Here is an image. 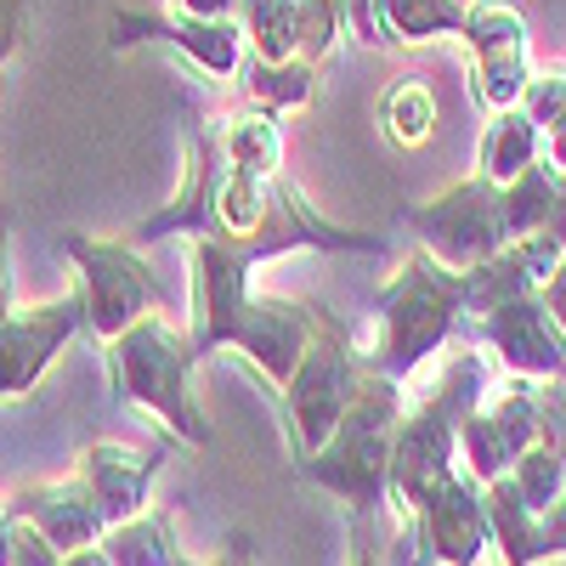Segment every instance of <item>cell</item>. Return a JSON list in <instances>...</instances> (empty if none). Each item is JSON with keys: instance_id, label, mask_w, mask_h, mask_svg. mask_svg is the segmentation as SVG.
Masks as SVG:
<instances>
[{"instance_id": "obj_1", "label": "cell", "mask_w": 566, "mask_h": 566, "mask_svg": "<svg viewBox=\"0 0 566 566\" xmlns=\"http://www.w3.org/2000/svg\"><path fill=\"white\" fill-rule=\"evenodd\" d=\"M255 261L221 239H193L187 244V283H193V352L199 363L216 352L250 357L272 386H283L306 357L317 335V301H283V295H255L250 290Z\"/></svg>"}, {"instance_id": "obj_2", "label": "cell", "mask_w": 566, "mask_h": 566, "mask_svg": "<svg viewBox=\"0 0 566 566\" xmlns=\"http://www.w3.org/2000/svg\"><path fill=\"white\" fill-rule=\"evenodd\" d=\"M397 424H402V380H391V374H380V368H363L357 397H352L346 419L335 424V437H328L317 453L295 459L301 482L323 488L352 515H374L380 504H391Z\"/></svg>"}, {"instance_id": "obj_3", "label": "cell", "mask_w": 566, "mask_h": 566, "mask_svg": "<svg viewBox=\"0 0 566 566\" xmlns=\"http://www.w3.org/2000/svg\"><path fill=\"white\" fill-rule=\"evenodd\" d=\"M193 335L176 328L165 312H148L136 317L125 335L108 340V380H114V397L142 408L148 419H159V431L181 448H210V424L187 391L193 380Z\"/></svg>"}, {"instance_id": "obj_4", "label": "cell", "mask_w": 566, "mask_h": 566, "mask_svg": "<svg viewBox=\"0 0 566 566\" xmlns=\"http://www.w3.org/2000/svg\"><path fill=\"white\" fill-rule=\"evenodd\" d=\"M374 312H380V340L363 357H368V368L391 374V380H408V374L431 352H442L459 335V323L470 317L464 290H459V266L437 261L424 244L408 250L397 277L374 295Z\"/></svg>"}, {"instance_id": "obj_5", "label": "cell", "mask_w": 566, "mask_h": 566, "mask_svg": "<svg viewBox=\"0 0 566 566\" xmlns=\"http://www.w3.org/2000/svg\"><path fill=\"white\" fill-rule=\"evenodd\" d=\"M488 397V368L476 352H459L442 380L424 391L413 408H402V424H397V448H391V504L402 515H413L424 504L448 470L459 464V424L470 408H482Z\"/></svg>"}, {"instance_id": "obj_6", "label": "cell", "mask_w": 566, "mask_h": 566, "mask_svg": "<svg viewBox=\"0 0 566 566\" xmlns=\"http://www.w3.org/2000/svg\"><path fill=\"white\" fill-rule=\"evenodd\" d=\"M368 357L352 346V328L335 317V312H317V335L306 346V357L295 363V374L277 386V402H283V431H290V448L295 459L317 453L335 424L346 419L352 397H357V380H363Z\"/></svg>"}, {"instance_id": "obj_7", "label": "cell", "mask_w": 566, "mask_h": 566, "mask_svg": "<svg viewBox=\"0 0 566 566\" xmlns=\"http://www.w3.org/2000/svg\"><path fill=\"white\" fill-rule=\"evenodd\" d=\"M63 255L74 266V283L85 290L91 312V340H114L136 317H148L165 306L159 277L148 272L142 250L130 239H91V232H63Z\"/></svg>"}, {"instance_id": "obj_8", "label": "cell", "mask_w": 566, "mask_h": 566, "mask_svg": "<svg viewBox=\"0 0 566 566\" xmlns=\"http://www.w3.org/2000/svg\"><path fill=\"white\" fill-rule=\"evenodd\" d=\"M413 239L431 250L437 261L448 266H476L488 255H499L510 244V221H504V181H493L488 170L453 181L448 193L424 199V205H408L402 210Z\"/></svg>"}, {"instance_id": "obj_9", "label": "cell", "mask_w": 566, "mask_h": 566, "mask_svg": "<svg viewBox=\"0 0 566 566\" xmlns=\"http://www.w3.org/2000/svg\"><path fill=\"white\" fill-rule=\"evenodd\" d=\"M80 335H91V312H85L80 283L63 290L57 301L12 306L7 317H0V402L29 397Z\"/></svg>"}, {"instance_id": "obj_10", "label": "cell", "mask_w": 566, "mask_h": 566, "mask_svg": "<svg viewBox=\"0 0 566 566\" xmlns=\"http://www.w3.org/2000/svg\"><path fill=\"white\" fill-rule=\"evenodd\" d=\"M459 40L470 45V97L488 114L522 103V91L533 80L522 0H470Z\"/></svg>"}, {"instance_id": "obj_11", "label": "cell", "mask_w": 566, "mask_h": 566, "mask_svg": "<svg viewBox=\"0 0 566 566\" xmlns=\"http://www.w3.org/2000/svg\"><path fill=\"white\" fill-rule=\"evenodd\" d=\"M136 45H170L193 69L216 80H239L244 74V23L239 18H193V12H136L119 7L108 12V52H136Z\"/></svg>"}, {"instance_id": "obj_12", "label": "cell", "mask_w": 566, "mask_h": 566, "mask_svg": "<svg viewBox=\"0 0 566 566\" xmlns=\"http://www.w3.org/2000/svg\"><path fill=\"white\" fill-rule=\"evenodd\" d=\"M419 549L437 566H476L482 549L493 544V515H488V482H476L464 464L424 493V504L408 515Z\"/></svg>"}, {"instance_id": "obj_13", "label": "cell", "mask_w": 566, "mask_h": 566, "mask_svg": "<svg viewBox=\"0 0 566 566\" xmlns=\"http://www.w3.org/2000/svg\"><path fill=\"white\" fill-rule=\"evenodd\" d=\"M476 340L510 374H527V380H555V374H566V328L555 323V312L544 306L538 290L476 317Z\"/></svg>"}, {"instance_id": "obj_14", "label": "cell", "mask_w": 566, "mask_h": 566, "mask_svg": "<svg viewBox=\"0 0 566 566\" xmlns=\"http://www.w3.org/2000/svg\"><path fill=\"white\" fill-rule=\"evenodd\" d=\"M566 244L555 239V232H533V239H510L499 255L476 261L459 272V290H464V312L470 317H488L493 306L515 301V295H533L544 290V277L560 266Z\"/></svg>"}, {"instance_id": "obj_15", "label": "cell", "mask_w": 566, "mask_h": 566, "mask_svg": "<svg viewBox=\"0 0 566 566\" xmlns=\"http://www.w3.org/2000/svg\"><path fill=\"white\" fill-rule=\"evenodd\" d=\"M170 459V442L165 448H130V442H85L74 453V470L91 482V493H97L108 527L125 522V515H142L154 504V476L159 464Z\"/></svg>"}, {"instance_id": "obj_16", "label": "cell", "mask_w": 566, "mask_h": 566, "mask_svg": "<svg viewBox=\"0 0 566 566\" xmlns=\"http://www.w3.org/2000/svg\"><path fill=\"white\" fill-rule=\"evenodd\" d=\"M7 510L23 515V522H34L63 555H69V549H85V544H103V533H108V515H103L97 493H91V482L80 476V470H69V476H52V482L18 488Z\"/></svg>"}, {"instance_id": "obj_17", "label": "cell", "mask_w": 566, "mask_h": 566, "mask_svg": "<svg viewBox=\"0 0 566 566\" xmlns=\"http://www.w3.org/2000/svg\"><path fill=\"white\" fill-rule=\"evenodd\" d=\"M533 159H544V125L522 103L488 114L482 148H476V170H488L493 181H510V176H522Z\"/></svg>"}, {"instance_id": "obj_18", "label": "cell", "mask_w": 566, "mask_h": 566, "mask_svg": "<svg viewBox=\"0 0 566 566\" xmlns=\"http://www.w3.org/2000/svg\"><path fill=\"white\" fill-rule=\"evenodd\" d=\"M103 549L114 566H181V533H176V515L170 510H142V515H125L103 533Z\"/></svg>"}, {"instance_id": "obj_19", "label": "cell", "mask_w": 566, "mask_h": 566, "mask_svg": "<svg viewBox=\"0 0 566 566\" xmlns=\"http://www.w3.org/2000/svg\"><path fill=\"white\" fill-rule=\"evenodd\" d=\"M221 136V154L232 170H250V176H277L283 170V125H277V108H239L232 119L216 125Z\"/></svg>"}, {"instance_id": "obj_20", "label": "cell", "mask_w": 566, "mask_h": 566, "mask_svg": "<svg viewBox=\"0 0 566 566\" xmlns=\"http://www.w3.org/2000/svg\"><path fill=\"white\" fill-rule=\"evenodd\" d=\"M464 7L470 0H374V18H380L386 45H419L437 34H459L464 29Z\"/></svg>"}, {"instance_id": "obj_21", "label": "cell", "mask_w": 566, "mask_h": 566, "mask_svg": "<svg viewBox=\"0 0 566 566\" xmlns=\"http://www.w3.org/2000/svg\"><path fill=\"white\" fill-rule=\"evenodd\" d=\"M244 97L261 103V108H306L317 97V63L306 57H283V63H266V57H250L244 63Z\"/></svg>"}, {"instance_id": "obj_22", "label": "cell", "mask_w": 566, "mask_h": 566, "mask_svg": "<svg viewBox=\"0 0 566 566\" xmlns=\"http://www.w3.org/2000/svg\"><path fill=\"white\" fill-rule=\"evenodd\" d=\"M374 114H380V130L391 148H419L437 130V91L424 80H397L380 91V108Z\"/></svg>"}, {"instance_id": "obj_23", "label": "cell", "mask_w": 566, "mask_h": 566, "mask_svg": "<svg viewBox=\"0 0 566 566\" xmlns=\"http://www.w3.org/2000/svg\"><path fill=\"white\" fill-rule=\"evenodd\" d=\"M239 23H244V40H250V57H266V63L301 57L295 0H239Z\"/></svg>"}, {"instance_id": "obj_24", "label": "cell", "mask_w": 566, "mask_h": 566, "mask_svg": "<svg viewBox=\"0 0 566 566\" xmlns=\"http://www.w3.org/2000/svg\"><path fill=\"white\" fill-rule=\"evenodd\" d=\"M459 464L476 482H499V476H510V470H515V448L504 442V431H499V419H493L488 402L470 408L464 424H459Z\"/></svg>"}, {"instance_id": "obj_25", "label": "cell", "mask_w": 566, "mask_h": 566, "mask_svg": "<svg viewBox=\"0 0 566 566\" xmlns=\"http://www.w3.org/2000/svg\"><path fill=\"white\" fill-rule=\"evenodd\" d=\"M295 23H301V57L323 63L340 45V34L352 29L346 0H295Z\"/></svg>"}, {"instance_id": "obj_26", "label": "cell", "mask_w": 566, "mask_h": 566, "mask_svg": "<svg viewBox=\"0 0 566 566\" xmlns=\"http://www.w3.org/2000/svg\"><path fill=\"white\" fill-rule=\"evenodd\" d=\"M510 482L527 493V504H533V510H544V504L566 488V453H560V448H549V442H533L522 459H515Z\"/></svg>"}, {"instance_id": "obj_27", "label": "cell", "mask_w": 566, "mask_h": 566, "mask_svg": "<svg viewBox=\"0 0 566 566\" xmlns=\"http://www.w3.org/2000/svg\"><path fill=\"white\" fill-rule=\"evenodd\" d=\"M522 108L549 130L555 119H566V63H555V69H533V80H527V91H522Z\"/></svg>"}, {"instance_id": "obj_28", "label": "cell", "mask_w": 566, "mask_h": 566, "mask_svg": "<svg viewBox=\"0 0 566 566\" xmlns=\"http://www.w3.org/2000/svg\"><path fill=\"white\" fill-rule=\"evenodd\" d=\"M560 555H566V488L533 515V549H527V560L544 566V560H560Z\"/></svg>"}, {"instance_id": "obj_29", "label": "cell", "mask_w": 566, "mask_h": 566, "mask_svg": "<svg viewBox=\"0 0 566 566\" xmlns=\"http://www.w3.org/2000/svg\"><path fill=\"white\" fill-rule=\"evenodd\" d=\"M533 391H538V442L566 453V374H555V380H533Z\"/></svg>"}, {"instance_id": "obj_30", "label": "cell", "mask_w": 566, "mask_h": 566, "mask_svg": "<svg viewBox=\"0 0 566 566\" xmlns=\"http://www.w3.org/2000/svg\"><path fill=\"white\" fill-rule=\"evenodd\" d=\"M63 560V549L45 538L34 522H23L18 515V544H12V566H57Z\"/></svg>"}, {"instance_id": "obj_31", "label": "cell", "mask_w": 566, "mask_h": 566, "mask_svg": "<svg viewBox=\"0 0 566 566\" xmlns=\"http://www.w3.org/2000/svg\"><path fill=\"white\" fill-rule=\"evenodd\" d=\"M23 23H29V0H0V69L12 63L18 40H23Z\"/></svg>"}, {"instance_id": "obj_32", "label": "cell", "mask_w": 566, "mask_h": 566, "mask_svg": "<svg viewBox=\"0 0 566 566\" xmlns=\"http://www.w3.org/2000/svg\"><path fill=\"white\" fill-rule=\"evenodd\" d=\"M181 566H255V544H250V527H232L227 544L210 555V560H181Z\"/></svg>"}, {"instance_id": "obj_33", "label": "cell", "mask_w": 566, "mask_h": 566, "mask_svg": "<svg viewBox=\"0 0 566 566\" xmlns=\"http://www.w3.org/2000/svg\"><path fill=\"white\" fill-rule=\"evenodd\" d=\"M346 18H352V34H357L363 45H386L380 18H374V0H346Z\"/></svg>"}, {"instance_id": "obj_34", "label": "cell", "mask_w": 566, "mask_h": 566, "mask_svg": "<svg viewBox=\"0 0 566 566\" xmlns=\"http://www.w3.org/2000/svg\"><path fill=\"white\" fill-rule=\"evenodd\" d=\"M538 295H544V306L555 312V323L566 328V255H560V266L544 277V290H538Z\"/></svg>"}, {"instance_id": "obj_35", "label": "cell", "mask_w": 566, "mask_h": 566, "mask_svg": "<svg viewBox=\"0 0 566 566\" xmlns=\"http://www.w3.org/2000/svg\"><path fill=\"white\" fill-rule=\"evenodd\" d=\"M7 239H12V221L0 210V317L12 312V266H7Z\"/></svg>"}, {"instance_id": "obj_36", "label": "cell", "mask_w": 566, "mask_h": 566, "mask_svg": "<svg viewBox=\"0 0 566 566\" xmlns=\"http://www.w3.org/2000/svg\"><path fill=\"white\" fill-rule=\"evenodd\" d=\"M170 7L193 18H239V0H170Z\"/></svg>"}, {"instance_id": "obj_37", "label": "cell", "mask_w": 566, "mask_h": 566, "mask_svg": "<svg viewBox=\"0 0 566 566\" xmlns=\"http://www.w3.org/2000/svg\"><path fill=\"white\" fill-rule=\"evenodd\" d=\"M12 544H18V515L0 504V566H12Z\"/></svg>"}, {"instance_id": "obj_38", "label": "cell", "mask_w": 566, "mask_h": 566, "mask_svg": "<svg viewBox=\"0 0 566 566\" xmlns=\"http://www.w3.org/2000/svg\"><path fill=\"white\" fill-rule=\"evenodd\" d=\"M57 566H114V560H108V549H103V544H85V549H69Z\"/></svg>"}, {"instance_id": "obj_39", "label": "cell", "mask_w": 566, "mask_h": 566, "mask_svg": "<svg viewBox=\"0 0 566 566\" xmlns=\"http://www.w3.org/2000/svg\"><path fill=\"white\" fill-rule=\"evenodd\" d=\"M544 154H549V159L566 170V119H555V125L544 130Z\"/></svg>"}, {"instance_id": "obj_40", "label": "cell", "mask_w": 566, "mask_h": 566, "mask_svg": "<svg viewBox=\"0 0 566 566\" xmlns=\"http://www.w3.org/2000/svg\"><path fill=\"white\" fill-rule=\"evenodd\" d=\"M346 566H380V555H374V544H368V538H357V544H352V555H346Z\"/></svg>"}]
</instances>
